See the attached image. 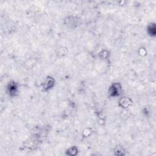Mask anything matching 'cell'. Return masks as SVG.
Wrapping results in <instances>:
<instances>
[{
    "mask_svg": "<svg viewBox=\"0 0 156 156\" xmlns=\"http://www.w3.org/2000/svg\"><path fill=\"white\" fill-rule=\"evenodd\" d=\"M121 90V86L120 83H113L111 85L109 90V93L110 96L116 97L120 95Z\"/></svg>",
    "mask_w": 156,
    "mask_h": 156,
    "instance_id": "obj_1",
    "label": "cell"
},
{
    "mask_svg": "<svg viewBox=\"0 0 156 156\" xmlns=\"http://www.w3.org/2000/svg\"><path fill=\"white\" fill-rule=\"evenodd\" d=\"M55 84V80L52 77L48 76L45 79L43 83L41 84V87L44 91L47 92L53 88Z\"/></svg>",
    "mask_w": 156,
    "mask_h": 156,
    "instance_id": "obj_2",
    "label": "cell"
},
{
    "mask_svg": "<svg viewBox=\"0 0 156 156\" xmlns=\"http://www.w3.org/2000/svg\"><path fill=\"white\" fill-rule=\"evenodd\" d=\"M132 104V101L131 98L127 97H123L118 101V106L123 109L129 107Z\"/></svg>",
    "mask_w": 156,
    "mask_h": 156,
    "instance_id": "obj_3",
    "label": "cell"
},
{
    "mask_svg": "<svg viewBox=\"0 0 156 156\" xmlns=\"http://www.w3.org/2000/svg\"><path fill=\"white\" fill-rule=\"evenodd\" d=\"M113 152H114V154L116 155L122 156V155H125V150L124 149V148H123L122 146H120V145L117 146L114 148Z\"/></svg>",
    "mask_w": 156,
    "mask_h": 156,
    "instance_id": "obj_4",
    "label": "cell"
},
{
    "mask_svg": "<svg viewBox=\"0 0 156 156\" xmlns=\"http://www.w3.org/2000/svg\"><path fill=\"white\" fill-rule=\"evenodd\" d=\"M67 54V50L65 47H60L58 48L56 51V54L58 57H63Z\"/></svg>",
    "mask_w": 156,
    "mask_h": 156,
    "instance_id": "obj_5",
    "label": "cell"
},
{
    "mask_svg": "<svg viewBox=\"0 0 156 156\" xmlns=\"http://www.w3.org/2000/svg\"><path fill=\"white\" fill-rule=\"evenodd\" d=\"M66 153L69 155H75L78 153V149L76 146H72L67 150Z\"/></svg>",
    "mask_w": 156,
    "mask_h": 156,
    "instance_id": "obj_6",
    "label": "cell"
}]
</instances>
